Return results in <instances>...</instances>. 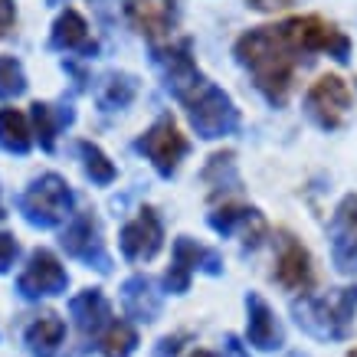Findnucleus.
Returning <instances> with one entry per match:
<instances>
[{
	"label": "nucleus",
	"mask_w": 357,
	"mask_h": 357,
	"mask_svg": "<svg viewBox=\"0 0 357 357\" xmlns=\"http://www.w3.org/2000/svg\"><path fill=\"white\" fill-rule=\"evenodd\" d=\"M302 53H331L344 63L351 43L331 23L318 20V17H295L282 26H259V30H249L236 43L239 63L252 73L256 86L275 105H282L289 96Z\"/></svg>",
	"instance_id": "nucleus-1"
},
{
	"label": "nucleus",
	"mask_w": 357,
	"mask_h": 357,
	"mask_svg": "<svg viewBox=\"0 0 357 357\" xmlns=\"http://www.w3.org/2000/svg\"><path fill=\"white\" fill-rule=\"evenodd\" d=\"M357 312V289H337L331 295H314L295 305L298 325L314 337H344Z\"/></svg>",
	"instance_id": "nucleus-2"
},
{
	"label": "nucleus",
	"mask_w": 357,
	"mask_h": 357,
	"mask_svg": "<svg viewBox=\"0 0 357 357\" xmlns=\"http://www.w3.org/2000/svg\"><path fill=\"white\" fill-rule=\"evenodd\" d=\"M69 206H73V190H69V184H66L59 174H43V177L33 181V187L20 197L23 217L40 229L59 227V223L69 217Z\"/></svg>",
	"instance_id": "nucleus-3"
},
{
	"label": "nucleus",
	"mask_w": 357,
	"mask_h": 357,
	"mask_svg": "<svg viewBox=\"0 0 357 357\" xmlns=\"http://www.w3.org/2000/svg\"><path fill=\"white\" fill-rule=\"evenodd\" d=\"M187 112H190V121H194L200 138H223L239 125L233 102L210 82H204L194 96L187 98Z\"/></svg>",
	"instance_id": "nucleus-4"
},
{
	"label": "nucleus",
	"mask_w": 357,
	"mask_h": 357,
	"mask_svg": "<svg viewBox=\"0 0 357 357\" xmlns=\"http://www.w3.org/2000/svg\"><path fill=\"white\" fill-rule=\"evenodd\" d=\"M154 66L161 69L164 82L177 98H190L197 89L204 86L206 79L197 73L194 56H190V43H177V46H164V50H154Z\"/></svg>",
	"instance_id": "nucleus-5"
},
{
	"label": "nucleus",
	"mask_w": 357,
	"mask_h": 357,
	"mask_svg": "<svg viewBox=\"0 0 357 357\" xmlns=\"http://www.w3.org/2000/svg\"><path fill=\"white\" fill-rule=\"evenodd\" d=\"M66 285H69V275H66L63 262L56 259L53 252H33L30 256V266L20 272V279H17V292L23 298H43V295H59L66 292Z\"/></svg>",
	"instance_id": "nucleus-6"
},
{
	"label": "nucleus",
	"mask_w": 357,
	"mask_h": 357,
	"mask_svg": "<svg viewBox=\"0 0 357 357\" xmlns=\"http://www.w3.org/2000/svg\"><path fill=\"white\" fill-rule=\"evenodd\" d=\"M305 105H308V115H312L321 128H337L347 115V105H351V89L337 76H321L312 86Z\"/></svg>",
	"instance_id": "nucleus-7"
},
{
	"label": "nucleus",
	"mask_w": 357,
	"mask_h": 357,
	"mask_svg": "<svg viewBox=\"0 0 357 357\" xmlns=\"http://www.w3.org/2000/svg\"><path fill=\"white\" fill-rule=\"evenodd\" d=\"M138 151L148 154V158L154 161V167H158L161 174H171L174 167L181 164V158L187 154V138L177 131L174 119L164 115V119L138 141Z\"/></svg>",
	"instance_id": "nucleus-8"
},
{
	"label": "nucleus",
	"mask_w": 357,
	"mask_h": 357,
	"mask_svg": "<svg viewBox=\"0 0 357 357\" xmlns=\"http://www.w3.org/2000/svg\"><path fill=\"white\" fill-rule=\"evenodd\" d=\"M197 269H206L217 275L220 256L210 252V249H204L200 243H194V239H177V243H174V266H171V272L164 275V285H167L171 292H187L190 275H194Z\"/></svg>",
	"instance_id": "nucleus-9"
},
{
	"label": "nucleus",
	"mask_w": 357,
	"mask_h": 357,
	"mask_svg": "<svg viewBox=\"0 0 357 357\" xmlns=\"http://www.w3.org/2000/svg\"><path fill=\"white\" fill-rule=\"evenodd\" d=\"M63 249L73 259H82L86 266H96L98 272H109V256L98 239V227L89 213H79L69 227L63 229Z\"/></svg>",
	"instance_id": "nucleus-10"
},
{
	"label": "nucleus",
	"mask_w": 357,
	"mask_h": 357,
	"mask_svg": "<svg viewBox=\"0 0 357 357\" xmlns=\"http://www.w3.org/2000/svg\"><path fill=\"white\" fill-rule=\"evenodd\" d=\"M331 252L341 272H357V197H344L331 220Z\"/></svg>",
	"instance_id": "nucleus-11"
},
{
	"label": "nucleus",
	"mask_w": 357,
	"mask_h": 357,
	"mask_svg": "<svg viewBox=\"0 0 357 357\" xmlns=\"http://www.w3.org/2000/svg\"><path fill=\"white\" fill-rule=\"evenodd\" d=\"M161 239H164V233H161L158 217H154V210H141L138 217L121 229V252L135 262H144L161 249Z\"/></svg>",
	"instance_id": "nucleus-12"
},
{
	"label": "nucleus",
	"mask_w": 357,
	"mask_h": 357,
	"mask_svg": "<svg viewBox=\"0 0 357 357\" xmlns=\"http://www.w3.org/2000/svg\"><path fill=\"white\" fill-rule=\"evenodd\" d=\"M125 13L141 33L161 36V33L171 30L174 0H125Z\"/></svg>",
	"instance_id": "nucleus-13"
},
{
	"label": "nucleus",
	"mask_w": 357,
	"mask_h": 357,
	"mask_svg": "<svg viewBox=\"0 0 357 357\" xmlns=\"http://www.w3.org/2000/svg\"><path fill=\"white\" fill-rule=\"evenodd\" d=\"M275 279H279L285 289H295V292L312 285V259H308V252L289 236H285L279 266H275Z\"/></svg>",
	"instance_id": "nucleus-14"
},
{
	"label": "nucleus",
	"mask_w": 357,
	"mask_h": 357,
	"mask_svg": "<svg viewBox=\"0 0 357 357\" xmlns=\"http://www.w3.org/2000/svg\"><path fill=\"white\" fill-rule=\"evenodd\" d=\"M246 308H249V341L262 351H272V347L282 344V328L275 321V314L259 295H249L246 298Z\"/></svg>",
	"instance_id": "nucleus-15"
},
{
	"label": "nucleus",
	"mask_w": 357,
	"mask_h": 357,
	"mask_svg": "<svg viewBox=\"0 0 357 357\" xmlns=\"http://www.w3.org/2000/svg\"><path fill=\"white\" fill-rule=\"evenodd\" d=\"M63 335H66L63 318L46 312L26 328V347H30L33 357H53L59 351V344H63Z\"/></svg>",
	"instance_id": "nucleus-16"
},
{
	"label": "nucleus",
	"mask_w": 357,
	"mask_h": 357,
	"mask_svg": "<svg viewBox=\"0 0 357 357\" xmlns=\"http://www.w3.org/2000/svg\"><path fill=\"white\" fill-rule=\"evenodd\" d=\"M121 302L128 308L131 318H138V321H154V314L161 308V298L154 292V285L144 275H135V279L125 282V289H121Z\"/></svg>",
	"instance_id": "nucleus-17"
},
{
	"label": "nucleus",
	"mask_w": 357,
	"mask_h": 357,
	"mask_svg": "<svg viewBox=\"0 0 357 357\" xmlns=\"http://www.w3.org/2000/svg\"><path fill=\"white\" fill-rule=\"evenodd\" d=\"M69 312L76 318V325L86 331V335H96L98 328L109 321V302H105V295L98 292V289H89V292L76 295L73 302H69Z\"/></svg>",
	"instance_id": "nucleus-18"
},
{
	"label": "nucleus",
	"mask_w": 357,
	"mask_h": 357,
	"mask_svg": "<svg viewBox=\"0 0 357 357\" xmlns=\"http://www.w3.org/2000/svg\"><path fill=\"white\" fill-rule=\"evenodd\" d=\"M53 46L56 50H66V53H73V50H82V53H96V43L89 40V26L86 20L79 17L76 10H66L53 26Z\"/></svg>",
	"instance_id": "nucleus-19"
},
{
	"label": "nucleus",
	"mask_w": 357,
	"mask_h": 357,
	"mask_svg": "<svg viewBox=\"0 0 357 357\" xmlns=\"http://www.w3.org/2000/svg\"><path fill=\"white\" fill-rule=\"evenodd\" d=\"M33 144V131L26 125V115L17 109L0 112V148L13 154H26Z\"/></svg>",
	"instance_id": "nucleus-20"
},
{
	"label": "nucleus",
	"mask_w": 357,
	"mask_h": 357,
	"mask_svg": "<svg viewBox=\"0 0 357 357\" xmlns=\"http://www.w3.org/2000/svg\"><path fill=\"white\" fill-rule=\"evenodd\" d=\"M138 344V335L128 321H112L105 337H102V354L105 357H128Z\"/></svg>",
	"instance_id": "nucleus-21"
},
{
	"label": "nucleus",
	"mask_w": 357,
	"mask_h": 357,
	"mask_svg": "<svg viewBox=\"0 0 357 357\" xmlns=\"http://www.w3.org/2000/svg\"><path fill=\"white\" fill-rule=\"evenodd\" d=\"M73 119V112H66V115H56L53 105H33V125H36V135H40V144H43L46 151L56 144V131H59V125L63 121Z\"/></svg>",
	"instance_id": "nucleus-22"
},
{
	"label": "nucleus",
	"mask_w": 357,
	"mask_h": 357,
	"mask_svg": "<svg viewBox=\"0 0 357 357\" xmlns=\"http://www.w3.org/2000/svg\"><path fill=\"white\" fill-rule=\"evenodd\" d=\"M210 223H213V229L217 233H233L236 227H249V223H262L259 213L256 210H246V206H220L217 213L210 217Z\"/></svg>",
	"instance_id": "nucleus-23"
},
{
	"label": "nucleus",
	"mask_w": 357,
	"mask_h": 357,
	"mask_svg": "<svg viewBox=\"0 0 357 357\" xmlns=\"http://www.w3.org/2000/svg\"><path fill=\"white\" fill-rule=\"evenodd\" d=\"M26 89L23 66L13 56H0V98H17Z\"/></svg>",
	"instance_id": "nucleus-24"
},
{
	"label": "nucleus",
	"mask_w": 357,
	"mask_h": 357,
	"mask_svg": "<svg viewBox=\"0 0 357 357\" xmlns=\"http://www.w3.org/2000/svg\"><path fill=\"white\" fill-rule=\"evenodd\" d=\"M79 151H82V158H86V171H89V177H92L96 184H109L112 177H115V167H112V161L102 151H98L96 144L82 141V144H79Z\"/></svg>",
	"instance_id": "nucleus-25"
},
{
	"label": "nucleus",
	"mask_w": 357,
	"mask_h": 357,
	"mask_svg": "<svg viewBox=\"0 0 357 357\" xmlns=\"http://www.w3.org/2000/svg\"><path fill=\"white\" fill-rule=\"evenodd\" d=\"M131 96H135V79L115 76V79H109V89H105V96H102V105L112 109V105L119 102V109H121V105H128L131 102Z\"/></svg>",
	"instance_id": "nucleus-26"
},
{
	"label": "nucleus",
	"mask_w": 357,
	"mask_h": 357,
	"mask_svg": "<svg viewBox=\"0 0 357 357\" xmlns=\"http://www.w3.org/2000/svg\"><path fill=\"white\" fill-rule=\"evenodd\" d=\"M17 252H20V246H17V239L10 236V233H3L0 229V272H7L13 266V259H17Z\"/></svg>",
	"instance_id": "nucleus-27"
},
{
	"label": "nucleus",
	"mask_w": 357,
	"mask_h": 357,
	"mask_svg": "<svg viewBox=\"0 0 357 357\" xmlns=\"http://www.w3.org/2000/svg\"><path fill=\"white\" fill-rule=\"evenodd\" d=\"M13 26V0H0V36Z\"/></svg>",
	"instance_id": "nucleus-28"
},
{
	"label": "nucleus",
	"mask_w": 357,
	"mask_h": 357,
	"mask_svg": "<svg viewBox=\"0 0 357 357\" xmlns=\"http://www.w3.org/2000/svg\"><path fill=\"white\" fill-rule=\"evenodd\" d=\"M227 357H249V354L243 351V344H239L236 337H227Z\"/></svg>",
	"instance_id": "nucleus-29"
},
{
	"label": "nucleus",
	"mask_w": 357,
	"mask_h": 357,
	"mask_svg": "<svg viewBox=\"0 0 357 357\" xmlns=\"http://www.w3.org/2000/svg\"><path fill=\"white\" fill-rule=\"evenodd\" d=\"M252 7H259V10H272V7H285L289 0H249Z\"/></svg>",
	"instance_id": "nucleus-30"
},
{
	"label": "nucleus",
	"mask_w": 357,
	"mask_h": 357,
	"mask_svg": "<svg viewBox=\"0 0 357 357\" xmlns=\"http://www.w3.org/2000/svg\"><path fill=\"white\" fill-rule=\"evenodd\" d=\"M190 357H213L210 351H197V354H190Z\"/></svg>",
	"instance_id": "nucleus-31"
},
{
	"label": "nucleus",
	"mask_w": 357,
	"mask_h": 357,
	"mask_svg": "<svg viewBox=\"0 0 357 357\" xmlns=\"http://www.w3.org/2000/svg\"><path fill=\"white\" fill-rule=\"evenodd\" d=\"M46 3H59V0H46Z\"/></svg>",
	"instance_id": "nucleus-32"
},
{
	"label": "nucleus",
	"mask_w": 357,
	"mask_h": 357,
	"mask_svg": "<svg viewBox=\"0 0 357 357\" xmlns=\"http://www.w3.org/2000/svg\"><path fill=\"white\" fill-rule=\"evenodd\" d=\"M0 217H3V206H0Z\"/></svg>",
	"instance_id": "nucleus-33"
}]
</instances>
